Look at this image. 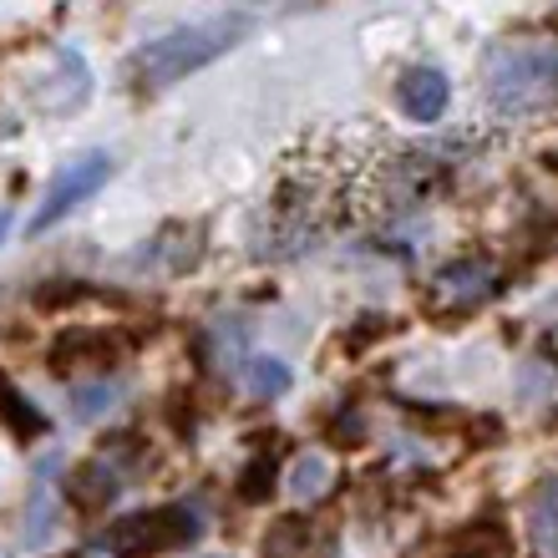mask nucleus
Segmentation results:
<instances>
[{
    "mask_svg": "<svg viewBox=\"0 0 558 558\" xmlns=\"http://www.w3.org/2000/svg\"><path fill=\"white\" fill-rule=\"evenodd\" d=\"M250 31H254L250 11H223V15H208V21H193V26H178L168 36H158V41H147L133 57L128 76H133L137 87H173L189 72L219 61L223 51H234Z\"/></svg>",
    "mask_w": 558,
    "mask_h": 558,
    "instance_id": "1",
    "label": "nucleus"
},
{
    "mask_svg": "<svg viewBox=\"0 0 558 558\" xmlns=\"http://www.w3.org/2000/svg\"><path fill=\"white\" fill-rule=\"evenodd\" d=\"M487 97L498 112H529L558 97V51H529V46H498L487 57Z\"/></svg>",
    "mask_w": 558,
    "mask_h": 558,
    "instance_id": "2",
    "label": "nucleus"
},
{
    "mask_svg": "<svg viewBox=\"0 0 558 558\" xmlns=\"http://www.w3.org/2000/svg\"><path fill=\"white\" fill-rule=\"evenodd\" d=\"M198 533H204V518L193 513V508H147V513L118 518L107 529V554L153 558V554H168V548L198 544Z\"/></svg>",
    "mask_w": 558,
    "mask_h": 558,
    "instance_id": "3",
    "label": "nucleus"
},
{
    "mask_svg": "<svg viewBox=\"0 0 558 558\" xmlns=\"http://www.w3.org/2000/svg\"><path fill=\"white\" fill-rule=\"evenodd\" d=\"M107 178H112V158H107V153H82V158H72L51 178V189L41 193V204L31 214V234H46L57 219H66L82 198H92V193L102 189Z\"/></svg>",
    "mask_w": 558,
    "mask_h": 558,
    "instance_id": "4",
    "label": "nucleus"
},
{
    "mask_svg": "<svg viewBox=\"0 0 558 558\" xmlns=\"http://www.w3.org/2000/svg\"><path fill=\"white\" fill-rule=\"evenodd\" d=\"M87 92H92V72L76 51H51V57H46V72L26 76V102L36 107V112H46V118L76 112V107L87 102Z\"/></svg>",
    "mask_w": 558,
    "mask_h": 558,
    "instance_id": "5",
    "label": "nucleus"
},
{
    "mask_svg": "<svg viewBox=\"0 0 558 558\" xmlns=\"http://www.w3.org/2000/svg\"><path fill=\"white\" fill-rule=\"evenodd\" d=\"M447 102H452V82L437 66H416L397 82V107L412 122H437L447 112Z\"/></svg>",
    "mask_w": 558,
    "mask_h": 558,
    "instance_id": "6",
    "label": "nucleus"
},
{
    "mask_svg": "<svg viewBox=\"0 0 558 558\" xmlns=\"http://www.w3.org/2000/svg\"><path fill=\"white\" fill-rule=\"evenodd\" d=\"M493 294V269L483 259H462V265H447L437 275V300H452V305H477Z\"/></svg>",
    "mask_w": 558,
    "mask_h": 558,
    "instance_id": "7",
    "label": "nucleus"
},
{
    "mask_svg": "<svg viewBox=\"0 0 558 558\" xmlns=\"http://www.w3.org/2000/svg\"><path fill=\"white\" fill-rule=\"evenodd\" d=\"M66 498L82 508V513H97L107 502L118 498V472L107 468V462H87V468L72 472V483H66Z\"/></svg>",
    "mask_w": 558,
    "mask_h": 558,
    "instance_id": "8",
    "label": "nucleus"
},
{
    "mask_svg": "<svg viewBox=\"0 0 558 558\" xmlns=\"http://www.w3.org/2000/svg\"><path fill=\"white\" fill-rule=\"evenodd\" d=\"M325 487H330V457L325 452H300L290 468V493L300 502H315L325 498Z\"/></svg>",
    "mask_w": 558,
    "mask_h": 558,
    "instance_id": "9",
    "label": "nucleus"
},
{
    "mask_svg": "<svg viewBox=\"0 0 558 558\" xmlns=\"http://www.w3.org/2000/svg\"><path fill=\"white\" fill-rule=\"evenodd\" d=\"M102 355H112V345H107L102 336H66V340H57V351H51V366L66 376V371H76V366H102Z\"/></svg>",
    "mask_w": 558,
    "mask_h": 558,
    "instance_id": "10",
    "label": "nucleus"
},
{
    "mask_svg": "<svg viewBox=\"0 0 558 558\" xmlns=\"http://www.w3.org/2000/svg\"><path fill=\"white\" fill-rule=\"evenodd\" d=\"M0 422L11 426L15 437H41V432H46V416L36 412V407H31L15 386H5V381H0Z\"/></svg>",
    "mask_w": 558,
    "mask_h": 558,
    "instance_id": "11",
    "label": "nucleus"
},
{
    "mask_svg": "<svg viewBox=\"0 0 558 558\" xmlns=\"http://www.w3.org/2000/svg\"><path fill=\"white\" fill-rule=\"evenodd\" d=\"M310 554V529L300 523V518H284V523H275L265 538V558H305Z\"/></svg>",
    "mask_w": 558,
    "mask_h": 558,
    "instance_id": "12",
    "label": "nucleus"
},
{
    "mask_svg": "<svg viewBox=\"0 0 558 558\" xmlns=\"http://www.w3.org/2000/svg\"><path fill=\"white\" fill-rule=\"evenodd\" d=\"M250 391L259 401L284 397V391H290V366H284V361H275V355H259V361H250Z\"/></svg>",
    "mask_w": 558,
    "mask_h": 558,
    "instance_id": "13",
    "label": "nucleus"
},
{
    "mask_svg": "<svg viewBox=\"0 0 558 558\" xmlns=\"http://www.w3.org/2000/svg\"><path fill=\"white\" fill-rule=\"evenodd\" d=\"M122 397V386H107V381H97V386H76L72 391V407H76V422H97L102 412H112V401Z\"/></svg>",
    "mask_w": 558,
    "mask_h": 558,
    "instance_id": "14",
    "label": "nucleus"
},
{
    "mask_svg": "<svg viewBox=\"0 0 558 558\" xmlns=\"http://www.w3.org/2000/svg\"><path fill=\"white\" fill-rule=\"evenodd\" d=\"M269 487H275V462H269V457H254L250 468L239 472V498H244V502H265Z\"/></svg>",
    "mask_w": 558,
    "mask_h": 558,
    "instance_id": "15",
    "label": "nucleus"
},
{
    "mask_svg": "<svg viewBox=\"0 0 558 558\" xmlns=\"http://www.w3.org/2000/svg\"><path fill=\"white\" fill-rule=\"evenodd\" d=\"M72 300H82V290H76V284H66V279H46L41 290L31 294V305H36V310H61V305H72Z\"/></svg>",
    "mask_w": 558,
    "mask_h": 558,
    "instance_id": "16",
    "label": "nucleus"
},
{
    "mask_svg": "<svg viewBox=\"0 0 558 558\" xmlns=\"http://www.w3.org/2000/svg\"><path fill=\"white\" fill-rule=\"evenodd\" d=\"M5 229H11V208H0V239H5Z\"/></svg>",
    "mask_w": 558,
    "mask_h": 558,
    "instance_id": "17",
    "label": "nucleus"
}]
</instances>
